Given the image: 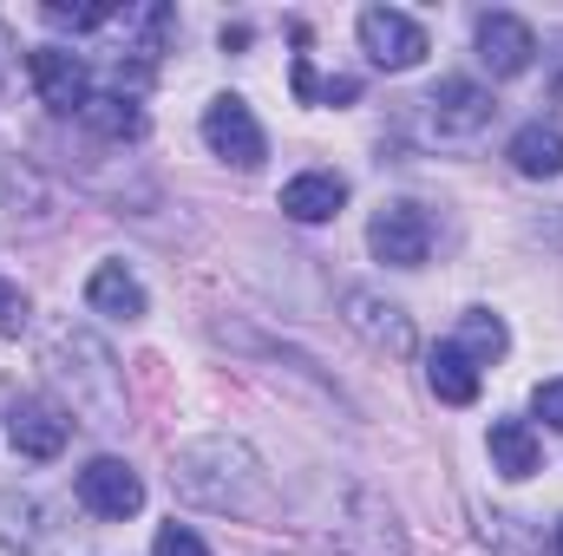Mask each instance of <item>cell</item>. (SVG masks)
I'll return each instance as SVG.
<instances>
[{"mask_svg":"<svg viewBox=\"0 0 563 556\" xmlns=\"http://www.w3.org/2000/svg\"><path fill=\"white\" fill-rule=\"evenodd\" d=\"M170 485H177V498H190V504H203V511H230V518H250V511L269 504V471H263V458H256L243 438H223V432L177 445V452H170Z\"/></svg>","mask_w":563,"mask_h":556,"instance_id":"obj_1","label":"cell"},{"mask_svg":"<svg viewBox=\"0 0 563 556\" xmlns=\"http://www.w3.org/2000/svg\"><path fill=\"white\" fill-rule=\"evenodd\" d=\"M53 367H59V380L73 387V407L92 419V425H106V432L125 425V380H119V360H112V347H106L99 334L59 327V334H53Z\"/></svg>","mask_w":563,"mask_h":556,"instance_id":"obj_2","label":"cell"},{"mask_svg":"<svg viewBox=\"0 0 563 556\" xmlns=\"http://www.w3.org/2000/svg\"><path fill=\"white\" fill-rule=\"evenodd\" d=\"M203 144H210L223 164H236V170H263V157H269V138H263L256 112H250L236 92H217V99L203 105Z\"/></svg>","mask_w":563,"mask_h":556,"instance_id":"obj_3","label":"cell"},{"mask_svg":"<svg viewBox=\"0 0 563 556\" xmlns=\"http://www.w3.org/2000/svg\"><path fill=\"white\" fill-rule=\"evenodd\" d=\"M361 53H367L380 73H413L426 53H432V40H426V26L413 13H400V7H367V13H361Z\"/></svg>","mask_w":563,"mask_h":556,"instance_id":"obj_4","label":"cell"},{"mask_svg":"<svg viewBox=\"0 0 563 556\" xmlns=\"http://www.w3.org/2000/svg\"><path fill=\"white\" fill-rule=\"evenodd\" d=\"M26 79H33L40 105L59 112V119H79L86 99H92V73H86V59L73 46H33L26 53Z\"/></svg>","mask_w":563,"mask_h":556,"instance_id":"obj_5","label":"cell"},{"mask_svg":"<svg viewBox=\"0 0 563 556\" xmlns=\"http://www.w3.org/2000/svg\"><path fill=\"white\" fill-rule=\"evenodd\" d=\"M367 249H374V263H387V269H420L426 256H432V223H426V210L420 203H380L374 223H367Z\"/></svg>","mask_w":563,"mask_h":556,"instance_id":"obj_6","label":"cell"},{"mask_svg":"<svg viewBox=\"0 0 563 556\" xmlns=\"http://www.w3.org/2000/svg\"><path fill=\"white\" fill-rule=\"evenodd\" d=\"M7 438H13V452H20V458L46 465V458H59V452H66L73 419L59 413L46 393H20V400L7 407Z\"/></svg>","mask_w":563,"mask_h":556,"instance_id":"obj_7","label":"cell"},{"mask_svg":"<svg viewBox=\"0 0 563 556\" xmlns=\"http://www.w3.org/2000/svg\"><path fill=\"white\" fill-rule=\"evenodd\" d=\"M341 308H347V327H354L367 347H380V354H394V360H407V354L420 347V334H413L407 308L380 301L374 288H347V294H341Z\"/></svg>","mask_w":563,"mask_h":556,"instance_id":"obj_8","label":"cell"},{"mask_svg":"<svg viewBox=\"0 0 563 556\" xmlns=\"http://www.w3.org/2000/svg\"><path fill=\"white\" fill-rule=\"evenodd\" d=\"M79 504L92 511V518H139L144 511V478L125 465V458H92L86 471H79Z\"/></svg>","mask_w":563,"mask_h":556,"instance_id":"obj_9","label":"cell"},{"mask_svg":"<svg viewBox=\"0 0 563 556\" xmlns=\"http://www.w3.org/2000/svg\"><path fill=\"white\" fill-rule=\"evenodd\" d=\"M531 59H538L531 20H518V13H478V66L492 79H518V73H531Z\"/></svg>","mask_w":563,"mask_h":556,"instance_id":"obj_10","label":"cell"},{"mask_svg":"<svg viewBox=\"0 0 563 556\" xmlns=\"http://www.w3.org/2000/svg\"><path fill=\"white\" fill-rule=\"evenodd\" d=\"M426 112H432V132L439 138H472L492 125V92L478 79H439L426 92Z\"/></svg>","mask_w":563,"mask_h":556,"instance_id":"obj_11","label":"cell"},{"mask_svg":"<svg viewBox=\"0 0 563 556\" xmlns=\"http://www.w3.org/2000/svg\"><path fill=\"white\" fill-rule=\"evenodd\" d=\"M341 203H347V177L341 170H301V177L282 184V210L295 223H328V216H341Z\"/></svg>","mask_w":563,"mask_h":556,"instance_id":"obj_12","label":"cell"},{"mask_svg":"<svg viewBox=\"0 0 563 556\" xmlns=\"http://www.w3.org/2000/svg\"><path fill=\"white\" fill-rule=\"evenodd\" d=\"M86 308L106 321H144V281L125 263H99L86 281Z\"/></svg>","mask_w":563,"mask_h":556,"instance_id":"obj_13","label":"cell"},{"mask_svg":"<svg viewBox=\"0 0 563 556\" xmlns=\"http://www.w3.org/2000/svg\"><path fill=\"white\" fill-rule=\"evenodd\" d=\"M538 465H544V438L531 432V419H492V471L518 485Z\"/></svg>","mask_w":563,"mask_h":556,"instance_id":"obj_14","label":"cell"},{"mask_svg":"<svg viewBox=\"0 0 563 556\" xmlns=\"http://www.w3.org/2000/svg\"><path fill=\"white\" fill-rule=\"evenodd\" d=\"M452 347H459L472 367H492V360H505V354H511V327H505L492 308H465V314H459V327H452Z\"/></svg>","mask_w":563,"mask_h":556,"instance_id":"obj_15","label":"cell"},{"mask_svg":"<svg viewBox=\"0 0 563 556\" xmlns=\"http://www.w3.org/2000/svg\"><path fill=\"white\" fill-rule=\"evenodd\" d=\"M79 119H86V132H99L106 144L144 138V112H139V99H132V92H92Z\"/></svg>","mask_w":563,"mask_h":556,"instance_id":"obj_16","label":"cell"},{"mask_svg":"<svg viewBox=\"0 0 563 556\" xmlns=\"http://www.w3.org/2000/svg\"><path fill=\"white\" fill-rule=\"evenodd\" d=\"M426 387H432V400H445V407H472V400H478V367L445 341V347H432V360H426Z\"/></svg>","mask_w":563,"mask_h":556,"instance_id":"obj_17","label":"cell"},{"mask_svg":"<svg viewBox=\"0 0 563 556\" xmlns=\"http://www.w3.org/2000/svg\"><path fill=\"white\" fill-rule=\"evenodd\" d=\"M511 170L518 177H563V132L558 125H525L518 138H511Z\"/></svg>","mask_w":563,"mask_h":556,"instance_id":"obj_18","label":"cell"},{"mask_svg":"<svg viewBox=\"0 0 563 556\" xmlns=\"http://www.w3.org/2000/svg\"><path fill=\"white\" fill-rule=\"evenodd\" d=\"M0 544L13 556H26L40 544V504L26 491H0Z\"/></svg>","mask_w":563,"mask_h":556,"instance_id":"obj_19","label":"cell"},{"mask_svg":"<svg viewBox=\"0 0 563 556\" xmlns=\"http://www.w3.org/2000/svg\"><path fill=\"white\" fill-rule=\"evenodd\" d=\"M295 99H301V105H334V99L347 105V99H361V79H321V73L308 66V53H301V59H295Z\"/></svg>","mask_w":563,"mask_h":556,"instance_id":"obj_20","label":"cell"},{"mask_svg":"<svg viewBox=\"0 0 563 556\" xmlns=\"http://www.w3.org/2000/svg\"><path fill=\"white\" fill-rule=\"evenodd\" d=\"M40 13H46V26H59V33H99V26L119 20V7H66V0H46Z\"/></svg>","mask_w":563,"mask_h":556,"instance_id":"obj_21","label":"cell"},{"mask_svg":"<svg viewBox=\"0 0 563 556\" xmlns=\"http://www.w3.org/2000/svg\"><path fill=\"white\" fill-rule=\"evenodd\" d=\"M151 556H210V544H203L197 531H184V524H164V531L151 537Z\"/></svg>","mask_w":563,"mask_h":556,"instance_id":"obj_22","label":"cell"},{"mask_svg":"<svg viewBox=\"0 0 563 556\" xmlns=\"http://www.w3.org/2000/svg\"><path fill=\"white\" fill-rule=\"evenodd\" d=\"M26 327V294L20 281H0V334H20Z\"/></svg>","mask_w":563,"mask_h":556,"instance_id":"obj_23","label":"cell"},{"mask_svg":"<svg viewBox=\"0 0 563 556\" xmlns=\"http://www.w3.org/2000/svg\"><path fill=\"white\" fill-rule=\"evenodd\" d=\"M531 407H538L544 425H558V432H563V380H544V387L531 393Z\"/></svg>","mask_w":563,"mask_h":556,"instance_id":"obj_24","label":"cell"},{"mask_svg":"<svg viewBox=\"0 0 563 556\" xmlns=\"http://www.w3.org/2000/svg\"><path fill=\"white\" fill-rule=\"evenodd\" d=\"M558 556H563V524H558Z\"/></svg>","mask_w":563,"mask_h":556,"instance_id":"obj_25","label":"cell"}]
</instances>
